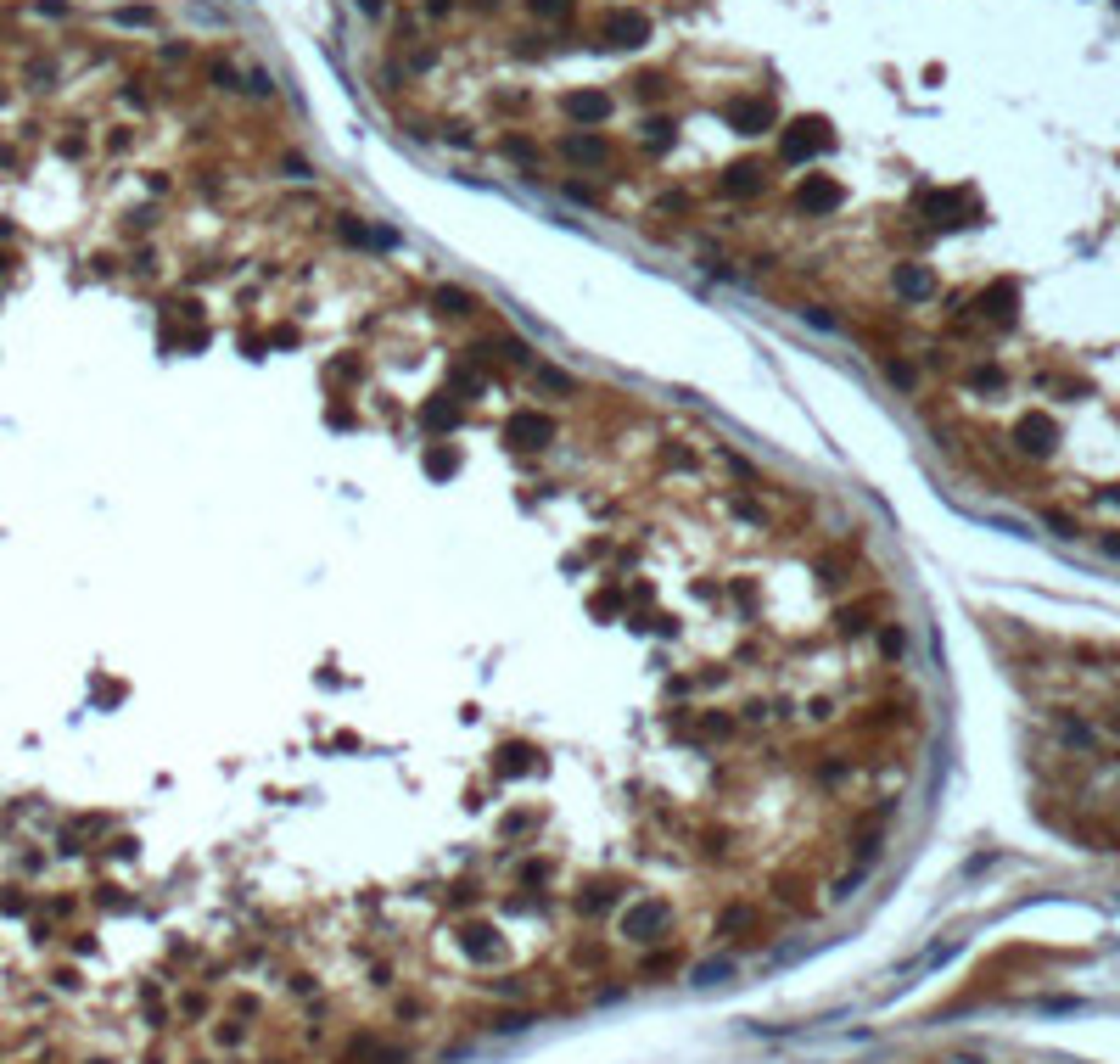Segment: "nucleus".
Wrapping results in <instances>:
<instances>
[{"label":"nucleus","mask_w":1120,"mask_h":1064,"mask_svg":"<svg viewBox=\"0 0 1120 1064\" xmlns=\"http://www.w3.org/2000/svg\"><path fill=\"white\" fill-rule=\"evenodd\" d=\"M773 118H779V112H773L768 95H745V101H734V107H729V123L740 129V135H768Z\"/></svg>","instance_id":"f3484780"},{"label":"nucleus","mask_w":1120,"mask_h":1064,"mask_svg":"<svg viewBox=\"0 0 1120 1064\" xmlns=\"http://www.w3.org/2000/svg\"><path fill=\"white\" fill-rule=\"evenodd\" d=\"M1104 549H1109V555H1120V532H1109V538H1104Z\"/></svg>","instance_id":"58836bf2"},{"label":"nucleus","mask_w":1120,"mask_h":1064,"mask_svg":"<svg viewBox=\"0 0 1120 1064\" xmlns=\"http://www.w3.org/2000/svg\"><path fill=\"white\" fill-rule=\"evenodd\" d=\"M762 185H768V168H762V162H734L729 174L717 179L723 196H762Z\"/></svg>","instance_id":"412c9836"},{"label":"nucleus","mask_w":1120,"mask_h":1064,"mask_svg":"<svg viewBox=\"0 0 1120 1064\" xmlns=\"http://www.w3.org/2000/svg\"><path fill=\"white\" fill-rule=\"evenodd\" d=\"M566 123L571 129H600V123H611V90H571L566 95Z\"/></svg>","instance_id":"ddd939ff"},{"label":"nucleus","mask_w":1120,"mask_h":1064,"mask_svg":"<svg viewBox=\"0 0 1120 1064\" xmlns=\"http://www.w3.org/2000/svg\"><path fill=\"white\" fill-rule=\"evenodd\" d=\"M118 23H129V28H151V23H157V12H151V6H123Z\"/></svg>","instance_id":"c9c22d12"},{"label":"nucleus","mask_w":1120,"mask_h":1064,"mask_svg":"<svg viewBox=\"0 0 1120 1064\" xmlns=\"http://www.w3.org/2000/svg\"><path fill=\"white\" fill-rule=\"evenodd\" d=\"M90 1064H107V1059H90Z\"/></svg>","instance_id":"ea45409f"},{"label":"nucleus","mask_w":1120,"mask_h":1064,"mask_svg":"<svg viewBox=\"0 0 1120 1064\" xmlns=\"http://www.w3.org/2000/svg\"><path fill=\"white\" fill-rule=\"evenodd\" d=\"M504 157H515V162H532V157H538V146H532V140H521V135H504Z\"/></svg>","instance_id":"f704fd0d"},{"label":"nucleus","mask_w":1120,"mask_h":1064,"mask_svg":"<svg viewBox=\"0 0 1120 1064\" xmlns=\"http://www.w3.org/2000/svg\"><path fill=\"white\" fill-rule=\"evenodd\" d=\"M337 1064H404V1048H392V1042L376 1037V1031H353V1037L337 1048Z\"/></svg>","instance_id":"9d476101"},{"label":"nucleus","mask_w":1120,"mask_h":1064,"mask_svg":"<svg viewBox=\"0 0 1120 1064\" xmlns=\"http://www.w3.org/2000/svg\"><path fill=\"white\" fill-rule=\"evenodd\" d=\"M891 297L902 309H924L935 297V275L924 264H913V258H902V264H891Z\"/></svg>","instance_id":"0eeeda50"},{"label":"nucleus","mask_w":1120,"mask_h":1064,"mask_svg":"<svg viewBox=\"0 0 1120 1064\" xmlns=\"http://www.w3.org/2000/svg\"><path fill=\"white\" fill-rule=\"evenodd\" d=\"M532 387H538L543 398H566V392H577V381H571L560 364H532Z\"/></svg>","instance_id":"bb28decb"},{"label":"nucleus","mask_w":1120,"mask_h":1064,"mask_svg":"<svg viewBox=\"0 0 1120 1064\" xmlns=\"http://www.w3.org/2000/svg\"><path fill=\"white\" fill-rule=\"evenodd\" d=\"M208 1042H213L219 1053H242L247 1042H253V1025H242V1020H230V1014H225V1020L208 1031Z\"/></svg>","instance_id":"393cba45"},{"label":"nucleus","mask_w":1120,"mask_h":1064,"mask_svg":"<svg viewBox=\"0 0 1120 1064\" xmlns=\"http://www.w3.org/2000/svg\"><path fill=\"white\" fill-rule=\"evenodd\" d=\"M560 157L571 168H611V140L600 129H566L560 135Z\"/></svg>","instance_id":"1a4fd4ad"},{"label":"nucleus","mask_w":1120,"mask_h":1064,"mask_svg":"<svg viewBox=\"0 0 1120 1064\" xmlns=\"http://www.w3.org/2000/svg\"><path fill=\"white\" fill-rule=\"evenodd\" d=\"M420 426L432 431V437H454V431L465 426V392H437L432 404H426V415H420Z\"/></svg>","instance_id":"4468645a"},{"label":"nucleus","mask_w":1120,"mask_h":1064,"mask_svg":"<svg viewBox=\"0 0 1120 1064\" xmlns=\"http://www.w3.org/2000/svg\"><path fill=\"white\" fill-rule=\"evenodd\" d=\"M964 387H969V392H1003L1009 376H1003V364L981 359V364H964Z\"/></svg>","instance_id":"a878e982"},{"label":"nucleus","mask_w":1120,"mask_h":1064,"mask_svg":"<svg viewBox=\"0 0 1120 1064\" xmlns=\"http://www.w3.org/2000/svg\"><path fill=\"white\" fill-rule=\"evenodd\" d=\"M337 236H342V242H353V247H381V253L392 247V230H381V225H359V219H348V213L337 219Z\"/></svg>","instance_id":"5701e85b"},{"label":"nucleus","mask_w":1120,"mask_h":1064,"mask_svg":"<svg viewBox=\"0 0 1120 1064\" xmlns=\"http://www.w3.org/2000/svg\"><path fill=\"white\" fill-rule=\"evenodd\" d=\"M459 947H465L476 964H499V958L510 953V947H504V936H499L493 925H465V930H459Z\"/></svg>","instance_id":"aec40b11"},{"label":"nucleus","mask_w":1120,"mask_h":1064,"mask_svg":"<svg viewBox=\"0 0 1120 1064\" xmlns=\"http://www.w3.org/2000/svg\"><path fill=\"white\" fill-rule=\"evenodd\" d=\"M678 970H684V942L673 936V942H662V953L650 947V953L639 958V964H634V981H667V975H678Z\"/></svg>","instance_id":"a211bd4d"},{"label":"nucleus","mask_w":1120,"mask_h":1064,"mask_svg":"<svg viewBox=\"0 0 1120 1064\" xmlns=\"http://www.w3.org/2000/svg\"><path fill=\"white\" fill-rule=\"evenodd\" d=\"M790 208H796L801 219H818V213H835L840 208V185L829 174H812V179H801L796 191H790Z\"/></svg>","instance_id":"9b49d317"},{"label":"nucleus","mask_w":1120,"mask_h":1064,"mask_svg":"<svg viewBox=\"0 0 1120 1064\" xmlns=\"http://www.w3.org/2000/svg\"><path fill=\"white\" fill-rule=\"evenodd\" d=\"M645 146H656V151L673 146V118H645Z\"/></svg>","instance_id":"473e14b6"},{"label":"nucleus","mask_w":1120,"mask_h":1064,"mask_svg":"<svg viewBox=\"0 0 1120 1064\" xmlns=\"http://www.w3.org/2000/svg\"><path fill=\"white\" fill-rule=\"evenodd\" d=\"M365 981L376 986V992H392V986H398V964H392V958H376V964L365 970Z\"/></svg>","instance_id":"7c9ffc66"},{"label":"nucleus","mask_w":1120,"mask_h":1064,"mask_svg":"<svg viewBox=\"0 0 1120 1064\" xmlns=\"http://www.w3.org/2000/svg\"><path fill=\"white\" fill-rule=\"evenodd\" d=\"M270 1064H286V1059H270Z\"/></svg>","instance_id":"a19ab883"},{"label":"nucleus","mask_w":1120,"mask_h":1064,"mask_svg":"<svg viewBox=\"0 0 1120 1064\" xmlns=\"http://www.w3.org/2000/svg\"><path fill=\"white\" fill-rule=\"evenodd\" d=\"M1098 723H1104L1109 734H1115V740H1120V706H1109V712H1098Z\"/></svg>","instance_id":"4c0bfd02"},{"label":"nucleus","mask_w":1120,"mask_h":1064,"mask_svg":"<svg viewBox=\"0 0 1120 1064\" xmlns=\"http://www.w3.org/2000/svg\"><path fill=\"white\" fill-rule=\"evenodd\" d=\"M566 970L588 975V981H605L611 975V942L605 936H577V942L566 947Z\"/></svg>","instance_id":"f8f14e48"},{"label":"nucleus","mask_w":1120,"mask_h":1064,"mask_svg":"<svg viewBox=\"0 0 1120 1064\" xmlns=\"http://www.w3.org/2000/svg\"><path fill=\"white\" fill-rule=\"evenodd\" d=\"M605 40L622 45V51H634V45L650 40V17L634 12V6H617V12H605Z\"/></svg>","instance_id":"dca6fc26"},{"label":"nucleus","mask_w":1120,"mask_h":1064,"mask_svg":"<svg viewBox=\"0 0 1120 1064\" xmlns=\"http://www.w3.org/2000/svg\"><path fill=\"white\" fill-rule=\"evenodd\" d=\"M879 617H885V600L868 589V594H846V600H835L829 628H835V639H863V634L879 628Z\"/></svg>","instance_id":"39448f33"},{"label":"nucleus","mask_w":1120,"mask_h":1064,"mask_svg":"<svg viewBox=\"0 0 1120 1064\" xmlns=\"http://www.w3.org/2000/svg\"><path fill=\"white\" fill-rule=\"evenodd\" d=\"M179 1014H185L190 1025H196V1020H208V1014H213V992H208L202 981H190L185 992H179Z\"/></svg>","instance_id":"cd10ccee"},{"label":"nucleus","mask_w":1120,"mask_h":1064,"mask_svg":"<svg viewBox=\"0 0 1120 1064\" xmlns=\"http://www.w3.org/2000/svg\"><path fill=\"white\" fill-rule=\"evenodd\" d=\"M432 303H437L443 314H454V320H471V314L482 309V303H476L465 286H432Z\"/></svg>","instance_id":"b1692460"},{"label":"nucleus","mask_w":1120,"mask_h":1064,"mask_svg":"<svg viewBox=\"0 0 1120 1064\" xmlns=\"http://www.w3.org/2000/svg\"><path fill=\"white\" fill-rule=\"evenodd\" d=\"M510 443L543 454L549 443H560V415H549L543 404H521V409L510 415Z\"/></svg>","instance_id":"423d86ee"},{"label":"nucleus","mask_w":1120,"mask_h":1064,"mask_svg":"<svg viewBox=\"0 0 1120 1064\" xmlns=\"http://www.w3.org/2000/svg\"><path fill=\"white\" fill-rule=\"evenodd\" d=\"M874 650H879L885 661H902V650H907V628H902V622H879V628H874Z\"/></svg>","instance_id":"c85d7f7f"},{"label":"nucleus","mask_w":1120,"mask_h":1064,"mask_svg":"<svg viewBox=\"0 0 1120 1064\" xmlns=\"http://www.w3.org/2000/svg\"><path fill=\"white\" fill-rule=\"evenodd\" d=\"M729 970H734V958H723V964H695V986H701V981H706V986H717Z\"/></svg>","instance_id":"72a5a7b5"},{"label":"nucleus","mask_w":1120,"mask_h":1064,"mask_svg":"<svg viewBox=\"0 0 1120 1064\" xmlns=\"http://www.w3.org/2000/svg\"><path fill=\"white\" fill-rule=\"evenodd\" d=\"M1053 734H1059V740H1065V745H1070V751H1081V756H1093V751H1098V728H1093V723H1087V717H1076V712H1065V706H1059V712H1053Z\"/></svg>","instance_id":"6ab92c4d"},{"label":"nucleus","mask_w":1120,"mask_h":1064,"mask_svg":"<svg viewBox=\"0 0 1120 1064\" xmlns=\"http://www.w3.org/2000/svg\"><path fill=\"white\" fill-rule=\"evenodd\" d=\"M712 936L729 947H762L773 942V919L762 902H745V896H729V902L712 913Z\"/></svg>","instance_id":"f03ea898"},{"label":"nucleus","mask_w":1120,"mask_h":1064,"mask_svg":"<svg viewBox=\"0 0 1120 1064\" xmlns=\"http://www.w3.org/2000/svg\"><path fill=\"white\" fill-rule=\"evenodd\" d=\"M611 930H617L628 947H656V942H673L678 913L667 896H628V902L611 913Z\"/></svg>","instance_id":"f257e3e1"},{"label":"nucleus","mask_w":1120,"mask_h":1064,"mask_svg":"<svg viewBox=\"0 0 1120 1064\" xmlns=\"http://www.w3.org/2000/svg\"><path fill=\"white\" fill-rule=\"evenodd\" d=\"M1053 443H1059V426H1053L1048 415H1026L1020 426H1014V454H1031V459H1042V454H1053Z\"/></svg>","instance_id":"2eb2a0df"},{"label":"nucleus","mask_w":1120,"mask_h":1064,"mask_svg":"<svg viewBox=\"0 0 1120 1064\" xmlns=\"http://www.w3.org/2000/svg\"><path fill=\"white\" fill-rule=\"evenodd\" d=\"M510 874H515V885H521V890H549L560 868H554V857H543V851H532V857H521V862H515Z\"/></svg>","instance_id":"4be33fe9"},{"label":"nucleus","mask_w":1120,"mask_h":1064,"mask_svg":"<svg viewBox=\"0 0 1120 1064\" xmlns=\"http://www.w3.org/2000/svg\"><path fill=\"white\" fill-rule=\"evenodd\" d=\"M571 0H526V12H538V17H554V12H566Z\"/></svg>","instance_id":"e433bc0d"},{"label":"nucleus","mask_w":1120,"mask_h":1064,"mask_svg":"<svg viewBox=\"0 0 1120 1064\" xmlns=\"http://www.w3.org/2000/svg\"><path fill=\"white\" fill-rule=\"evenodd\" d=\"M258 1014H264V997L258 992H230V1020L247 1025V1020H258Z\"/></svg>","instance_id":"c756f323"},{"label":"nucleus","mask_w":1120,"mask_h":1064,"mask_svg":"<svg viewBox=\"0 0 1120 1064\" xmlns=\"http://www.w3.org/2000/svg\"><path fill=\"white\" fill-rule=\"evenodd\" d=\"M1042 521H1048L1059 538H1081V521H1076L1070 510H1059V504H1048V515H1042Z\"/></svg>","instance_id":"2f4dec72"},{"label":"nucleus","mask_w":1120,"mask_h":1064,"mask_svg":"<svg viewBox=\"0 0 1120 1064\" xmlns=\"http://www.w3.org/2000/svg\"><path fill=\"white\" fill-rule=\"evenodd\" d=\"M762 908H773V913H784V919H812V913H818L812 874H807V868H773L768 890H762Z\"/></svg>","instance_id":"7ed1b4c3"},{"label":"nucleus","mask_w":1120,"mask_h":1064,"mask_svg":"<svg viewBox=\"0 0 1120 1064\" xmlns=\"http://www.w3.org/2000/svg\"><path fill=\"white\" fill-rule=\"evenodd\" d=\"M628 896H634V879H628V874H588V879H583V885L566 896V908H571L577 919H611L622 902H628Z\"/></svg>","instance_id":"20e7f679"},{"label":"nucleus","mask_w":1120,"mask_h":1064,"mask_svg":"<svg viewBox=\"0 0 1120 1064\" xmlns=\"http://www.w3.org/2000/svg\"><path fill=\"white\" fill-rule=\"evenodd\" d=\"M829 146H835V135H829V123H818V118L790 123V129H784V140H779L784 162H812L818 151H829Z\"/></svg>","instance_id":"6e6552de"}]
</instances>
